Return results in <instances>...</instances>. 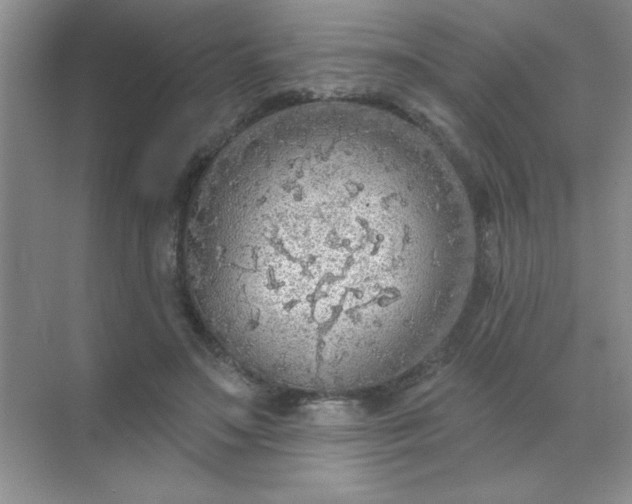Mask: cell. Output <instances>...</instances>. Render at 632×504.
I'll list each match as a JSON object with an SVG mask.
<instances>
[{
  "instance_id": "obj_1",
  "label": "cell",
  "mask_w": 632,
  "mask_h": 504,
  "mask_svg": "<svg viewBox=\"0 0 632 504\" xmlns=\"http://www.w3.org/2000/svg\"><path fill=\"white\" fill-rule=\"evenodd\" d=\"M394 132L349 113L290 118L245 137L209 179L187 266L251 377L320 393L386 382L426 311L469 277V225Z\"/></svg>"
}]
</instances>
